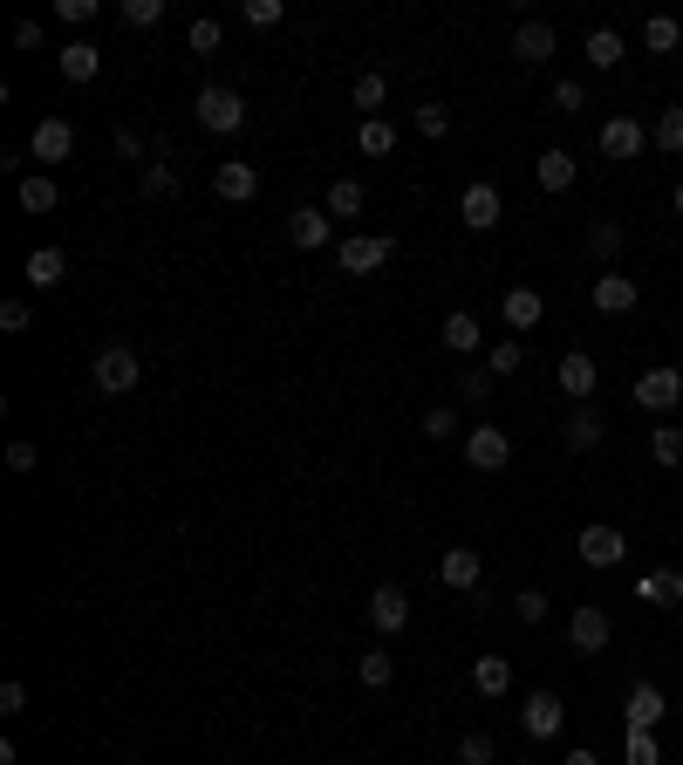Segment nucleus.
I'll return each mask as SVG.
<instances>
[{
  "label": "nucleus",
  "mask_w": 683,
  "mask_h": 765,
  "mask_svg": "<svg viewBox=\"0 0 683 765\" xmlns=\"http://www.w3.org/2000/svg\"><path fill=\"white\" fill-rule=\"evenodd\" d=\"M513 616H520L526 629H540V622H547V595H540V588H520V595H513Z\"/></svg>",
  "instance_id": "49530a36"
},
{
  "label": "nucleus",
  "mask_w": 683,
  "mask_h": 765,
  "mask_svg": "<svg viewBox=\"0 0 683 765\" xmlns=\"http://www.w3.org/2000/svg\"><path fill=\"white\" fill-rule=\"evenodd\" d=\"M588 62H595V69H622V35H615V28H595V35H588Z\"/></svg>",
  "instance_id": "e433bc0d"
},
{
  "label": "nucleus",
  "mask_w": 683,
  "mask_h": 765,
  "mask_svg": "<svg viewBox=\"0 0 683 765\" xmlns=\"http://www.w3.org/2000/svg\"><path fill=\"white\" fill-rule=\"evenodd\" d=\"M185 48H192V56H212V48H219V21H212V14H198L192 28H185Z\"/></svg>",
  "instance_id": "a18cd8bd"
},
{
  "label": "nucleus",
  "mask_w": 683,
  "mask_h": 765,
  "mask_svg": "<svg viewBox=\"0 0 683 765\" xmlns=\"http://www.w3.org/2000/svg\"><path fill=\"white\" fill-rule=\"evenodd\" d=\"M492 758H499V745H492L486 731H465L459 738V765H492Z\"/></svg>",
  "instance_id": "79ce46f5"
},
{
  "label": "nucleus",
  "mask_w": 683,
  "mask_h": 765,
  "mask_svg": "<svg viewBox=\"0 0 683 765\" xmlns=\"http://www.w3.org/2000/svg\"><path fill=\"white\" fill-rule=\"evenodd\" d=\"M601 438H609V417H601L595 403H574L568 424H561V445H568V451H595Z\"/></svg>",
  "instance_id": "4468645a"
},
{
  "label": "nucleus",
  "mask_w": 683,
  "mask_h": 765,
  "mask_svg": "<svg viewBox=\"0 0 683 765\" xmlns=\"http://www.w3.org/2000/svg\"><path fill=\"white\" fill-rule=\"evenodd\" d=\"M574 150H561V144H553V150H540V158H534V178H540V192H568L574 185Z\"/></svg>",
  "instance_id": "b1692460"
},
{
  "label": "nucleus",
  "mask_w": 683,
  "mask_h": 765,
  "mask_svg": "<svg viewBox=\"0 0 683 765\" xmlns=\"http://www.w3.org/2000/svg\"><path fill=\"white\" fill-rule=\"evenodd\" d=\"M478 547H444V560H438V581L444 588H478Z\"/></svg>",
  "instance_id": "4be33fe9"
},
{
  "label": "nucleus",
  "mask_w": 683,
  "mask_h": 765,
  "mask_svg": "<svg viewBox=\"0 0 683 765\" xmlns=\"http://www.w3.org/2000/svg\"><path fill=\"white\" fill-rule=\"evenodd\" d=\"M212 192L225 198V206H246V198L260 192V165H246V158H225V165L212 171Z\"/></svg>",
  "instance_id": "f8f14e48"
},
{
  "label": "nucleus",
  "mask_w": 683,
  "mask_h": 765,
  "mask_svg": "<svg viewBox=\"0 0 683 765\" xmlns=\"http://www.w3.org/2000/svg\"><path fill=\"white\" fill-rule=\"evenodd\" d=\"M403 622H411V595H403L397 581H383V588H369V629H376V635H397Z\"/></svg>",
  "instance_id": "9d476101"
},
{
  "label": "nucleus",
  "mask_w": 683,
  "mask_h": 765,
  "mask_svg": "<svg viewBox=\"0 0 683 765\" xmlns=\"http://www.w3.org/2000/svg\"><path fill=\"white\" fill-rule=\"evenodd\" d=\"M581 560H588V568H622V554H629V541H622V526H581Z\"/></svg>",
  "instance_id": "1a4fd4ad"
},
{
  "label": "nucleus",
  "mask_w": 683,
  "mask_h": 765,
  "mask_svg": "<svg viewBox=\"0 0 683 765\" xmlns=\"http://www.w3.org/2000/svg\"><path fill=\"white\" fill-rule=\"evenodd\" d=\"M21 274H28V288H41V294H48V288H62V280H69V253H62V246H35Z\"/></svg>",
  "instance_id": "6ab92c4d"
},
{
  "label": "nucleus",
  "mask_w": 683,
  "mask_h": 765,
  "mask_svg": "<svg viewBox=\"0 0 683 765\" xmlns=\"http://www.w3.org/2000/svg\"><path fill=\"white\" fill-rule=\"evenodd\" d=\"M520 363H526V342H520V336H505V342L486 349V369H492V376H513Z\"/></svg>",
  "instance_id": "c9c22d12"
},
{
  "label": "nucleus",
  "mask_w": 683,
  "mask_h": 765,
  "mask_svg": "<svg viewBox=\"0 0 683 765\" xmlns=\"http://www.w3.org/2000/svg\"><path fill=\"white\" fill-rule=\"evenodd\" d=\"M505 458H513V438H505L499 424H472L465 430V465L472 472H505Z\"/></svg>",
  "instance_id": "20e7f679"
},
{
  "label": "nucleus",
  "mask_w": 683,
  "mask_h": 765,
  "mask_svg": "<svg viewBox=\"0 0 683 765\" xmlns=\"http://www.w3.org/2000/svg\"><path fill=\"white\" fill-rule=\"evenodd\" d=\"M56 62H62L69 83H96V75H103V56H96V41H69Z\"/></svg>",
  "instance_id": "bb28decb"
},
{
  "label": "nucleus",
  "mask_w": 683,
  "mask_h": 765,
  "mask_svg": "<svg viewBox=\"0 0 683 765\" xmlns=\"http://www.w3.org/2000/svg\"><path fill=\"white\" fill-rule=\"evenodd\" d=\"M622 765H663V745H656V731H629Z\"/></svg>",
  "instance_id": "a19ab883"
},
{
  "label": "nucleus",
  "mask_w": 683,
  "mask_h": 765,
  "mask_svg": "<svg viewBox=\"0 0 683 765\" xmlns=\"http://www.w3.org/2000/svg\"><path fill=\"white\" fill-rule=\"evenodd\" d=\"M649 144H656V150H670V158H676V150H683V104H670L663 117H656V131H649Z\"/></svg>",
  "instance_id": "f704fd0d"
},
{
  "label": "nucleus",
  "mask_w": 683,
  "mask_h": 765,
  "mask_svg": "<svg viewBox=\"0 0 683 765\" xmlns=\"http://www.w3.org/2000/svg\"><path fill=\"white\" fill-rule=\"evenodd\" d=\"M424 430H431V438H459V411H451V403H431V411H424Z\"/></svg>",
  "instance_id": "09e8293b"
},
{
  "label": "nucleus",
  "mask_w": 683,
  "mask_h": 765,
  "mask_svg": "<svg viewBox=\"0 0 683 765\" xmlns=\"http://www.w3.org/2000/svg\"><path fill=\"white\" fill-rule=\"evenodd\" d=\"M513 56H520L526 69L553 62V28H547V21H520V35H513Z\"/></svg>",
  "instance_id": "5701e85b"
},
{
  "label": "nucleus",
  "mask_w": 683,
  "mask_h": 765,
  "mask_svg": "<svg viewBox=\"0 0 683 765\" xmlns=\"http://www.w3.org/2000/svg\"><path fill=\"white\" fill-rule=\"evenodd\" d=\"M417 131L431 137V144H444V137H451V110H444V104H424V110H417Z\"/></svg>",
  "instance_id": "de8ad7c7"
},
{
  "label": "nucleus",
  "mask_w": 683,
  "mask_h": 765,
  "mask_svg": "<svg viewBox=\"0 0 683 765\" xmlns=\"http://www.w3.org/2000/svg\"><path fill=\"white\" fill-rule=\"evenodd\" d=\"M581 104H588V89H581V83H553V110H581Z\"/></svg>",
  "instance_id": "864d4df0"
},
{
  "label": "nucleus",
  "mask_w": 683,
  "mask_h": 765,
  "mask_svg": "<svg viewBox=\"0 0 683 765\" xmlns=\"http://www.w3.org/2000/svg\"><path fill=\"white\" fill-rule=\"evenodd\" d=\"M609 635H615V622H609V608H595V602H581L574 616H568V643L574 649H588V656H601L609 649Z\"/></svg>",
  "instance_id": "0eeeda50"
},
{
  "label": "nucleus",
  "mask_w": 683,
  "mask_h": 765,
  "mask_svg": "<svg viewBox=\"0 0 683 765\" xmlns=\"http://www.w3.org/2000/svg\"><path fill=\"white\" fill-rule=\"evenodd\" d=\"M636 301H643V288H636L629 274H601V280H595V308H601V315H629Z\"/></svg>",
  "instance_id": "aec40b11"
},
{
  "label": "nucleus",
  "mask_w": 683,
  "mask_h": 765,
  "mask_svg": "<svg viewBox=\"0 0 683 765\" xmlns=\"http://www.w3.org/2000/svg\"><path fill=\"white\" fill-rule=\"evenodd\" d=\"M451 382H459V403H478V411H486V397L499 390L492 369H465V376H451Z\"/></svg>",
  "instance_id": "4c0bfd02"
},
{
  "label": "nucleus",
  "mask_w": 683,
  "mask_h": 765,
  "mask_svg": "<svg viewBox=\"0 0 683 765\" xmlns=\"http://www.w3.org/2000/svg\"><path fill=\"white\" fill-rule=\"evenodd\" d=\"M520 725H526V738H561V725H568V704L553 697V691H534L520 704Z\"/></svg>",
  "instance_id": "9b49d317"
},
{
  "label": "nucleus",
  "mask_w": 683,
  "mask_h": 765,
  "mask_svg": "<svg viewBox=\"0 0 683 765\" xmlns=\"http://www.w3.org/2000/svg\"><path fill=\"white\" fill-rule=\"evenodd\" d=\"M499 212H505L499 185H492V178H472V185H465V198H459V219L472 226V233H492V226H499Z\"/></svg>",
  "instance_id": "423d86ee"
},
{
  "label": "nucleus",
  "mask_w": 683,
  "mask_h": 765,
  "mask_svg": "<svg viewBox=\"0 0 683 765\" xmlns=\"http://www.w3.org/2000/svg\"><path fill=\"white\" fill-rule=\"evenodd\" d=\"M356 677H363V691H390V677H397V663H390L383 649H369V656H356Z\"/></svg>",
  "instance_id": "72a5a7b5"
},
{
  "label": "nucleus",
  "mask_w": 683,
  "mask_h": 765,
  "mask_svg": "<svg viewBox=\"0 0 683 765\" xmlns=\"http://www.w3.org/2000/svg\"><path fill=\"white\" fill-rule=\"evenodd\" d=\"M288 240H294L301 253H321L328 240H336V219L315 212V206H301V212H288Z\"/></svg>",
  "instance_id": "f3484780"
},
{
  "label": "nucleus",
  "mask_w": 683,
  "mask_h": 765,
  "mask_svg": "<svg viewBox=\"0 0 683 765\" xmlns=\"http://www.w3.org/2000/svg\"><path fill=\"white\" fill-rule=\"evenodd\" d=\"M383 96H390V75H383V69H363V75H356V110L376 117V110H383Z\"/></svg>",
  "instance_id": "473e14b6"
},
{
  "label": "nucleus",
  "mask_w": 683,
  "mask_h": 765,
  "mask_svg": "<svg viewBox=\"0 0 683 765\" xmlns=\"http://www.w3.org/2000/svg\"><path fill=\"white\" fill-rule=\"evenodd\" d=\"M56 14H62V21H75V28H83V21H96V0H62Z\"/></svg>",
  "instance_id": "5fc2aeb1"
},
{
  "label": "nucleus",
  "mask_w": 683,
  "mask_h": 765,
  "mask_svg": "<svg viewBox=\"0 0 683 765\" xmlns=\"http://www.w3.org/2000/svg\"><path fill=\"white\" fill-rule=\"evenodd\" d=\"M28 301H8V308H0V328H8V336H28Z\"/></svg>",
  "instance_id": "3c124183"
},
{
  "label": "nucleus",
  "mask_w": 683,
  "mask_h": 765,
  "mask_svg": "<svg viewBox=\"0 0 683 765\" xmlns=\"http://www.w3.org/2000/svg\"><path fill=\"white\" fill-rule=\"evenodd\" d=\"M553 382H561V397H574V403H595V382H601V369H595V355H588V349H568V355H561V369H553Z\"/></svg>",
  "instance_id": "6e6552de"
},
{
  "label": "nucleus",
  "mask_w": 683,
  "mask_h": 765,
  "mask_svg": "<svg viewBox=\"0 0 683 765\" xmlns=\"http://www.w3.org/2000/svg\"><path fill=\"white\" fill-rule=\"evenodd\" d=\"M198 123H206V131H219V137H233L240 123H246V104H240V89H225V83H206L198 89Z\"/></svg>",
  "instance_id": "f03ea898"
},
{
  "label": "nucleus",
  "mask_w": 683,
  "mask_h": 765,
  "mask_svg": "<svg viewBox=\"0 0 683 765\" xmlns=\"http://www.w3.org/2000/svg\"><path fill=\"white\" fill-rule=\"evenodd\" d=\"M281 0H240V21H246V28H281Z\"/></svg>",
  "instance_id": "ea45409f"
},
{
  "label": "nucleus",
  "mask_w": 683,
  "mask_h": 765,
  "mask_svg": "<svg viewBox=\"0 0 683 765\" xmlns=\"http://www.w3.org/2000/svg\"><path fill=\"white\" fill-rule=\"evenodd\" d=\"M41 41V21H14V48H35Z\"/></svg>",
  "instance_id": "6e6d98bb"
},
{
  "label": "nucleus",
  "mask_w": 683,
  "mask_h": 765,
  "mask_svg": "<svg viewBox=\"0 0 683 765\" xmlns=\"http://www.w3.org/2000/svg\"><path fill=\"white\" fill-rule=\"evenodd\" d=\"M561 765H601V758H595V752H588V745H574V752H568V758H561Z\"/></svg>",
  "instance_id": "4d7b16f0"
},
{
  "label": "nucleus",
  "mask_w": 683,
  "mask_h": 765,
  "mask_svg": "<svg viewBox=\"0 0 683 765\" xmlns=\"http://www.w3.org/2000/svg\"><path fill=\"white\" fill-rule=\"evenodd\" d=\"M636 602H649V608H676V602H683V574H676V568L636 574Z\"/></svg>",
  "instance_id": "412c9836"
},
{
  "label": "nucleus",
  "mask_w": 683,
  "mask_h": 765,
  "mask_svg": "<svg viewBox=\"0 0 683 765\" xmlns=\"http://www.w3.org/2000/svg\"><path fill=\"white\" fill-rule=\"evenodd\" d=\"M676 403H683V369L656 363L636 376V411H676Z\"/></svg>",
  "instance_id": "39448f33"
},
{
  "label": "nucleus",
  "mask_w": 683,
  "mask_h": 765,
  "mask_svg": "<svg viewBox=\"0 0 683 765\" xmlns=\"http://www.w3.org/2000/svg\"><path fill=\"white\" fill-rule=\"evenodd\" d=\"M8 465H14V472H35V465H41L35 438H14V445H8Z\"/></svg>",
  "instance_id": "8fccbe9b"
},
{
  "label": "nucleus",
  "mask_w": 683,
  "mask_h": 765,
  "mask_svg": "<svg viewBox=\"0 0 683 765\" xmlns=\"http://www.w3.org/2000/svg\"><path fill=\"white\" fill-rule=\"evenodd\" d=\"M28 150H35L41 165H62L69 150H75V131H69V117H41V123H35V137H28Z\"/></svg>",
  "instance_id": "dca6fc26"
},
{
  "label": "nucleus",
  "mask_w": 683,
  "mask_h": 765,
  "mask_svg": "<svg viewBox=\"0 0 683 765\" xmlns=\"http://www.w3.org/2000/svg\"><path fill=\"white\" fill-rule=\"evenodd\" d=\"M137 185H144V198H179V171H171V165H144Z\"/></svg>",
  "instance_id": "58836bf2"
},
{
  "label": "nucleus",
  "mask_w": 683,
  "mask_h": 765,
  "mask_svg": "<svg viewBox=\"0 0 683 765\" xmlns=\"http://www.w3.org/2000/svg\"><path fill=\"white\" fill-rule=\"evenodd\" d=\"M356 150H363V158H390V150H397V123L390 117H363L356 123Z\"/></svg>",
  "instance_id": "cd10ccee"
},
{
  "label": "nucleus",
  "mask_w": 683,
  "mask_h": 765,
  "mask_svg": "<svg viewBox=\"0 0 683 765\" xmlns=\"http://www.w3.org/2000/svg\"><path fill=\"white\" fill-rule=\"evenodd\" d=\"M683 41V28H676V14H649L643 21V48H649V56H670V48Z\"/></svg>",
  "instance_id": "7c9ffc66"
},
{
  "label": "nucleus",
  "mask_w": 683,
  "mask_h": 765,
  "mask_svg": "<svg viewBox=\"0 0 683 765\" xmlns=\"http://www.w3.org/2000/svg\"><path fill=\"white\" fill-rule=\"evenodd\" d=\"M588 253H595V260H615V253H622V226H609V219L588 226Z\"/></svg>",
  "instance_id": "37998d69"
},
{
  "label": "nucleus",
  "mask_w": 683,
  "mask_h": 765,
  "mask_svg": "<svg viewBox=\"0 0 683 765\" xmlns=\"http://www.w3.org/2000/svg\"><path fill=\"white\" fill-rule=\"evenodd\" d=\"M472 691L478 697H505V691H513V663H505V656H478L472 663Z\"/></svg>",
  "instance_id": "393cba45"
},
{
  "label": "nucleus",
  "mask_w": 683,
  "mask_h": 765,
  "mask_svg": "<svg viewBox=\"0 0 683 765\" xmlns=\"http://www.w3.org/2000/svg\"><path fill=\"white\" fill-rule=\"evenodd\" d=\"M601 158H615V165L643 158V123L636 117H609V123H601Z\"/></svg>",
  "instance_id": "2eb2a0df"
},
{
  "label": "nucleus",
  "mask_w": 683,
  "mask_h": 765,
  "mask_svg": "<svg viewBox=\"0 0 683 765\" xmlns=\"http://www.w3.org/2000/svg\"><path fill=\"white\" fill-rule=\"evenodd\" d=\"M649 458H656L663 472H676V465H683V430H676V424H656V430H649Z\"/></svg>",
  "instance_id": "c85d7f7f"
},
{
  "label": "nucleus",
  "mask_w": 683,
  "mask_h": 765,
  "mask_svg": "<svg viewBox=\"0 0 683 765\" xmlns=\"http://www.w3.org/2000/svg\"><path fill=\"white\" fill-rule=\"evenodd\" d=\"M164 0H123V28H158Z\"/></svg>",
  "instance_id": "c03bdc74"
},
{
  "label": "nucleus",
  "mask_w": 683,
  "mask_h": 765,
  "mask_svg": "<svg viewBox=\"0 0 683 765\" xmlns=\"http://www.w3.org/2000/svg\"><path fill=\"white\" fill-rule=\"evenodd\" d=\"M56 178L48 171H35V178H21V212H56Z\"/></svg>",
  "instance_id": "c756f323"
},
{
  "label": "nucleus",
  "mask_w": 683,
  "mask_h": 765,
  "mask_svg": "<svg viewBox=\"0 0 683 765\" xmlns=\"http://www.w3.org/2000/svg\"><path fill=\"white\" fill-rule=\"evenodd\" d=\"M622 718H629V731H656V725L670 718V697L656 691V683H636V691L622 697Z\"/></svg>",
  "instance_id": "ddd939ff"
},
{
  "label": "nucleus",
  "mask_w": 683,
  "mask_h": 765,
  "mask_svg": "<svg viewBox=\"0 0 683 765\" xmlns=\"http://www.w3.org/2000/svg\"><path fill=\"white\" fill-rule=\"evenodd\" d=\"M89 376H96V390H103V397H131L137 382H144V363H137L131 342H110V349H96Z\"/></svg>",
  "instance_id": "f257e3e1"
},
{
  "label": "nucleus",
  "mask_w": 683,
  "mask_h": 765,
  "mask_svg": "<svg viewBox=\"0 0 683 765\" xmlns=\"http://www.w3.org/2000/svg\"><path fill=\"white\" fill-rule=\"evenodd\" d=\"M390 253H397L390 233H349V240L336 246V267H342V274H376V267H390Z\"/></svg>",
  "instance_id": "7ed1b4c3"
},
{
  "label": "nucleus",
  "mask_w": 683,
  "mask_h": 765,
  "mask_svg": "<svg viewBox=\"0 0 683 765\" xmlns=\"http://www.w3.org/2000/svg\"><path fill=\"white\" fill-rule=\"evenodd\" d=\"M0 711H8V718H14V711H28V683H0Z\"/></svg>",
  "instance_id": "603ef678"
},
{
  "label": "nucleus",
  "mask_w": 683,
  "mask_h": 765,
  "mask_svg": "<svg viewBox=\"0 0 683 765\" xmlns=\"http://www.w3.org/2000/svg\"><path fill=\"white\" fill-rule=\"evenodd\" d=\"M499 315H505V328H540V315H547V301H540V288H505V301H499Z\"/></svg>",
  "instance_id": "a211bd4d"
},
{
  "label": "nucleus",
  "mask_w": 683,
  "mask_h": 765,
  "mask_svg": "<svg viewBox=\"0 0 683 765\" xmlns=\"http://www.w3.org/2000/svg\"><path fill=\"white\" fill-rule=\"evenodd\" d=\"M526 765H534V758H526Z\"/></svg>",
  "instance_id": "bf43d9fd"
},
{
  "label": "nucleus",
  "mask_w": 683,
  "mask_h": 765,
  "mask_svg": "<svg viewBox=\"0 0 683 765\" xmlns=\"http://www.w3.org/2000/svg\"><path fill=\"white\" fill-rule=\"evenodd\" d=\"M438 336H444V349H451V355H478V315H472V308H451Z\"/></svg>",
  "instance_id": "a878e982"
},
{
  "label": "nucleus",
  "mask_w": 683,
  "mask_h": 765,
  "mask_svg": "<svg viewBox=\"0 0 683 765\" xmlns=\"http://www.w3.org/2000/svg\"><path fill=\"white\" fill-rule=\"evenodd\" d=\"M321 212H328V219H356V212H363V185H356V178H336Z\"/></svg>",
  "instance_id": "2f4dec72"
},
{
  "label": "nucleus",
  "mask_w": 683,
  "mask_h": 765,
  "mask_svg": "<svg viewBox=\"0 0 683 765\" xmlns=\"http://www.w3.org/2000/svg\"><path fill=\"white\" fill-rule=\"evenodd\" d=\"M670 206H676V212H683V185H676V192H670Z\"/></svg>",
  "instance_id": "13d9d810"
}]
</instances>
